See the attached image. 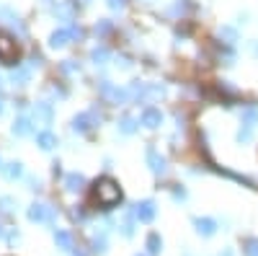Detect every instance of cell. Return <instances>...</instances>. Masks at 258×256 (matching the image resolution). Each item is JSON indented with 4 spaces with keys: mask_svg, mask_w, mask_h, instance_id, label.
Segmentation results:
<instances>
[{
    "mask_svg": "<svg viewBox=\"0 0 258 256\" xmlns=\"http://www.w3.org/2000/svg\"><path fill=\"white\" fill-rule=\"evenodd\" d=\"M126 88H129V96H132L135 104H150V101L163 98L168 93V88L163 83H140V80H132Z\"/></svg>",
    "mask_w": 258,
    "mask_h": 256,
    "instance_id": "cell-1",
    "label": "cell"
},
{
    "mask_svg": "<svg viewBox=\"0 0 258 256\" xmlns=\"http://www.w3.org/2000/svg\"><path fill=\"white\" fill-rule=\"evenodd\" d=\"M93 197H96V202H98L103 210H111L114 204L121 202V189H119L111 179H101V181L96 184V189H93Z\"/></svg>",
    "mask_w": 258,
    "mask_h": 256,
    "instance_id": "cell-2",
    "label": "cell"
},
{
    "mask_svg": "<svg viewBox=\"0 0 258 256\" xmlns=\"http://www.w3.org/2000/svg\"><path fill=\"white\" fill-rule=\"evenodd\" d=\"M98 91L106 98V104H111V106H126L129 101H132L129 88H119V85H114L111 80H98Z\"/></svg>",
    "mask_w": 258,
    "mask_h": 256,
    "instance_id": "cell-3",
    "label": "cell"
},
{
    "mask_svg": "<svg viewBox=\"0 0 258 256\" xmlns=\"http://www.w3.org/2000/svg\"><path fill=\"white\" fill-rule=\"evenodd\" d=\"M103 117L96 112V109H88V112H80V114H75L73 117V132H78V135H88L91 130H96L98 127V122H101Z\"/></svg>",
    "mask_w": 258,
    "mask_h": 256,
    "instance_id": "cell-4",
    "label": "cell"
},
{
    "mask_svg": "<svg viewBox=\"0 0 258 256\" xmlns=\"http://www.w3.org/2000/svg\"><path fill=\"white\" fill-rule=\"evenodd\" d=\"M145 163H147V168L153 171L155 176H165V174H168V158L158 150L155 145H147V150H145Z\"/></svg>",
    "mask_w": 258,
    "mask_h": 256,
    "instance_id": "cell-5",
    "label": "cell"
},
{
    "mask_svg": "<svg viewBox=\"0 0 258 256\" xmlns=\"http://www.w3.org/2000/svg\"><path fill=\"white\" fill-rule=\"evenodd\" d=\"M26 218H29L31 223H47V225H54V220H57V210L49 207V204L34 202V204L29 207V212H26Z\"/></svg>",
    "mask_w": 258,
    "mask_h": 256,
    "instance_id": "cell-6",
    "label": "cell"
},
{
    "mask_svg": "<svg viewBox=\"0 0 258 256\" xmlns=\"http://www.w3.org/2000/svg\"><path fill=\"white\" fill-rule=\"evenodd\" d=\"M163 122H165V117H163V112L158 109V106H150L147 104L145 109L140 112V124L147 127V130H160Z\"/></svg>",
    "mask_w": 258,
    "mask_h": 256,
    "instance_id": "cell-7",
    "label": "cell"
},
{
    "mask_svg": "<svg viewBox=\"0 0 258 256\" xmlns=\"http://www.w3.org/2000/svg\"><path fill=\"white\" fill-rule=\"evenodd\" d=\"M132 212H135V220L137 223H153L155 220V215H158V207H155V202L153 199H142V202H137L135 207H132Z\"/></svg>",
    "mask_w": 258,
    "mask_h": 256,
    "instance_id": "cell-8",
    "label": "cell"
},
{
    "mask_svg": "<svg viewBox=\"0 0 258 256\" xmlns=\"http://www.w3.org/2000/svg\"><path fill=\"white\" fill-rule=\"evenodd\" d=\"M31 119L41 122V124H52L54 122V106L49 101H36L31 106Z\"/></svg>",
    "mask_w": 258,
    "mask_h": 256,
    "instance_id": "cell-9",
    "label": "cell"
},
{
    "mask_svg": "<svg viewBox=\"0 0 258 256\" xmlns=\"http://www.w3.org/2000/svg\"><path fill=\"white\" fill-rule=\"evenodd\" d=\"M194 230H197V236L202 238H212L214 233H217V220L214 218H194Z\"/></svg>",
    "mask_w": 258,
    "mask_h": 256,
    "instance_id": "cell-10",
    "label": "cell"
},
{
    "mask_svg": "<svg viewBox=\"0 0 258 256\" xmlns=\"http://www.w3.org/2000/svg\"><path fill=\"white\" fill-rule=\"evenodd\" d=\"M16 60V41L0 31V62H6V65H13Z\"/></svg>",
    "mask_w": 258,
    "mask_h": 256,
    "instance_id": "cell-11",
    "label": "cell"
},
{
    "mask_svg": "<svg viewBox=\"0 0 258 256\" xmlns=\"http://www.w3.org/2000/svg\"><path fill=\"white\" fill-rule=\"evenodd\" d=\"M11 130H13L16 137H29V135H34V119H31L29 114H21V117L13 119Z\"/></svg>",
    "mask_w": 258,
    "mask_h": 256,
    "instance_id": "cell-12",
    "label": "cell"
},
{
    "mask_svg": "<svg viewBox=\"0 0 258 256\" xmlns=\"http://www.w3.org/2000/svg\"><path fill=\"white\" fill-rule=\"evenodd\" d=\"M73 41V34H70V26H62V29H54L49 34V47L52 49H62V47H68Z\"/></svg>",
    "mask_w": 258,
    "mask_h": 256,
    "instance_id": "cell-13",
    "label": "cell"
},
{
    "mask_svg": "<svg viewBox=\"0 0 258 256\" xmlns=\"http://www.w3.org/2000/svg\"><path fill=\"white\" fill-rule=\"evenodd\" d=\"M62 184H64V191H70V194H78V191L85 189V176L78 174V171H70V174H64Z\"/></svg>",
    "mask_w": 258,
    "mask_h": 256,
    "instance_id": "cell-14",
    "label": "cell"
},
{
    "mask_svg": "<svg viewBox=\"0 0 258 256\" xmlns=\"http://www.w3.org/2000/svg\"><path fill=\"white\" fill-rule=\"evenodd\" d=\"M31 65H18V68H13V73H11V83L13 85H18V88H26V85L31 83Z\"/></svg>",
    "mask_w": 258,
    "mask_h": 256,
    "instance_id": "cell-15",
    "label": "cell"
},
{
    "mask_svg": "<svg viewBox=\"0 0 258 256\" xmlns=\"http://www.w3.org/2000/svg\"><path fill=\"white\" fill-rule=\"evenodd\" d=\"M137 130H140V117L135 119V117H129V114H124V117H119V122H116V132L119 135H137Z\"/></svg>",
    "mask_w": 258,
    "mask_h": 256,
    "instance_id": "cell-16",
    "label": "cell"
},
{
    "mask_svg": "<svg viewBox=\"0 0 258 256\" xmlns=\"http://www.w3.org/2000/svg\"><path fill=\"white\" fill-rule=\"evenodd\" d=\"M36 145L41 147V150H54V147L59 145V140H57V135L52 132V130H41V132H36Z\"/></svg>",
    "mask_w": 258,
    "mask_h": 256,
    "instance_id": "cell-17",
    "label": "cell"
},
{
    "mask_svg": "<svg viewBox=\"0 0 258 256\" xmlns=\"http://www.w3.org/2000/svg\"><path fill=\"white\" fill-rule=\"evenodd\" d=\"M145 248H147V256H160L163 253V238L160 233H150V236L145 238Z\"/></svg>",
    "mask_w": 258,
    "mask_h": 256,
    "instance_id": "cell-18",
    "label": "cell"
},
{
    "mask_svg": "<svg viewBox=\"0 0 258 256\" xmlns=\"http://www.w3.org/2000/svg\"><path fill=\"white\" fill-rule=\"evenodd\" d=\"M54 243L59 251H73L75 241H73V233L70 230H54Z\"/></svg>",
    "mask_w": 258,
    "mask_h": 256,
    "instance_id": "cell-19",
    "label": "cell"
},
{
    "mask_svg": "<svg viewBox=\"0 0 258 256\" xmlns=\"http://www.w3.org/2000/svg\"><path fill=\"white\" fill-rule=\"evenodd\" d=\"M238 117H240V124L255 127V124H258V106H253V104L243 106V109L238 112Z\"/></svg>",
    "mask_w": 258,
    "mask_h": 256,
    "instance_id": "cell-20",
    "label": "cell"
},
{
    "mask_svg": "<svg viewBox=\"0 0 258 256\" xmlns=\"http://www.w3.org/2000/svg\"><path fill=\"white\" fill-rule=\"evenodd\" d=\"M0 171H3V176H6L8 181H18V179H24V163H18V161L6 163Z\"/></svg>",
    "mask_w": 258,
    "mask_h": 256,
    "instance_id": "cell-21",
    "label": "cell"
},
{
    "mask_svg": "<svg viewBox=\"0 0 258 256\" xmlns=\"http://www.w3.org/2000/svg\"><path fill=\"white\" fill-rule=\"evenodd\" d=\"M91 251H93V253H106V251H109V238H106L103 230L91 236Z\"/></svg>",
    "mask_w": 258,
    "mask_h": 256,
    "instance_id": "cell-22",
    "label": "cell"
},
{
    "mask_svg": "<svg viewBox=\"0 0 258 256\" xmlns=\"http://www.w3.org/2000/svg\"><path fill=\"white\" fill-rule=\"evenodd\" d=\"M91 60H93V65L101 68V65H106V62L111 60V49L103 47V44H101V47H93V49H91Z\"/></svg>",
    "mask_w": 258,
    "mask_h": 256,
    "instance_id": "cell-23",
    "label": "cell"
},
{
    "mask_svg": "<svg viewBox=\"0 0 258 256\" xmlns=\"http://www.w3.org/2000/svg\"><path fill=\"white\" fill-rule=\"evenodd\" d=\"M253 132H255V127L240 124V127H238V132H235V142H238V145H248V142L253 140Z\"/></svg>",
    "mask_w": 258,
    "mask_h": 256,
    "instance_id": "cell-24",
    "label": "cell"
},
{
    "mask_svg": "<svg viewBox=\"0 0 258 256\" xmlns=\"http://www.w3.org/2000/svg\"><path fill=\"white\" fill-rule=\"evenodd\" d=\"M119 230H121L124 238H132V236H135V212H132V210L124 215V223L119 225Z\"/></svg>",
    "mask_w": 258,
    "mask_h": 256,
    "instance_id": "cell-25",
    "label": "cell"
},
{
    "mask_svg": "<svg viewBox=\"0 0 258 256\" xmlns=\"http://www.w3.org/2000/svg\"><path fill=\"white\" fill-rule=\"evenodd\" d=\"M93 31H96V36H109L111 31H114V24L111 21H106V18H101V21H96V26H93Z\"/></svg>",
    "mask_w": 258,
    "mask_h": 256,
    "instance_id": "cell-26",
    "label": "cell"
},
{
    "mask_svg": "<svg viewBox=\"0 0 258 256\" xmlns=\"http://www.w3.org/2000/svg\"><path fill=\"white\" fill-rule=\"evenodd\" d=\"M18 207V202L13 197H0V215H13Z\"/></svg>",
    "mask_w": 258,
    "mask_h": 256,
    "instance_id": "cell-27",
    "label": "cell"
},
{
    "mask_svg": "<svg viewBox=\"0 0 258 256\" xmlns=\"http://www.w3.org/2000/svg\"><path fill=\"white\" fill-rule=\"evenodd\" d=\"M170 197H173V202H176V204H183V202L188 199V191H186V186L176 184V186H173V191H170Z\"/></svg>",
    "mask_w": 258,
    "mask_h": 256,
    "instance_id": "cell-28",
    "label": "cell"
},
{
    "mask_svg": "<svg viewBox=\"0 0 258 256\" xmlns=\"http://www.w3.org/2000/svg\"><path fill=\"white\" fill-rule=\"evenodd\" d=\"M59 70H62L64 75H73V73H80V65H78L75 60H64L62 65H59Z\"/></svg>",
    "mask_w": 258,
    "mask_h": 256,
    "instance_id": "cell-29",
    "label": "cell"
},
{
    "mask_svg": "<svg viewBox=\"0 0 258 256\" xmlns=\"http://www.w3.org/2000/svg\"><path fill=\"white\" fill-rule=\"evenodd\" d=\"M220 36H222V39H227V44L238 41V31H235L232 26H220Z\"/></svg>",
    "mask_w": 258,
    "mask_h": 256,
    "instance_id": "cell-30",
    "label": "cell"
},
{
    "mask_svg": "<svg viewBox=\"0 0 258 256\" xmlns=\"http://www.w3.org/2000/svg\"><path fill=\"white\" fill-rule=\"evenodd\" d=\"M243 251H245V256H258V238H248L243 243Z\"/></svg>",
    "mask_w": 258,
    "mask_h": 256,
    "instance_id": "cell-31",
    "label": "cell"
},
{
    "mask_svg": "<svg viewBox=\"0 0 258 256\" xmlns=\"http://www.w3.org/2000/svg\"><path fill=\"white\" fill-rule=\"evenodd\" d=\"M235 24H238V26H248L250 24V13L248 11H240L238 16H235Z\"/></svg>",
    "mask_w": 258,
    "mask_h": 256,
    "instance_id": "cell-32",
    "label": "cell"
},
{
    "mask_svg": "<svg viewBox=\"0 0 258 256\" xmlns=\"http://www.w3.org/2000/svg\"><path fill=\"white\" fill-rule=\"evenodd\" d=\"M106 6H109L111 11H124V6H126V0H106Z\"/></svg>",
    "mask_w": 258,
    "mask_h": 256,
    "instance_id": "cell-33",
    "label": "cell"
},
{
    "mask_svg": "<svg viewBox=\"0 0 258 256\" xmlns=\"http://www.w3.org/2000/svg\"><path fill=\"white\" fill-rule=\"evenodd\" d=\"M26 184H29V189H31V191H39V189H41V179H39V176H29V179H26Z\"/></svg>",
    "mask_w": 258,
    "mask_h": 256,
    "instance_id": "cell-34",
    "label": "cell"
},
{
    "mask_svg": "<svg viewBox=\"0 0 258 256\" xmlns=\"http://www.w3.org/2000/svg\"><path fill=\"white\" fill-rule=\"evenodd\" d=\"M116 68L119 70H129V68H132V62H129V57H119L116 60Z\"/></svg>",
    "mask_w": 258,
    "mask_h": 256,
    "instance_id": "cell-35",
    "label": "cell"
},
{
    "mask_svg": "<svg viewBox=\"0 0 258 256\" xmlns=\"http://www.w3.org/2000/svg\"><path fill=\"white\" fill-rule=\"evenodd\" d=\"M52 96H54V98H64V96H68V91L59 88V85H52Z\"/></svg>",
    "mask_w": 258,
    "mask_h": 256,
    "instance_id": "cell-36",
    "label": "cell"
},
{
    "mask_svg": "<svg viewBox=\"0 0 258 256\" xmlns=\"http://www.w3.org/2000/svg\"><path fill=\"white\" fill-rule=\"evenodd\" d=\"M245 47H248V52H250V55H255V57H258V41H253V39H250Z\"/></svg>",
    "mask_w": 258,
    "mask_h": 256,
    "instance_id": "cell-37",
    "label": "cell"
},
{
    "mask_svg": "<svg viewBox=\"0 0 258 256\" xmlns=\"http://www.w3.org/2000/svg\"><path fill=\"white\" fill-rule=\"evenodd\" d=\"M18 238H21L18 230H11V233H8V241H11V243H18Z\"/></svg>",
    "mask_w": 258,
    "mask_h": 256,
    "instance_id": "cell-38",
    "label": "cell"
},
{
    "mask_svg": "<svg viewBox=\"0 0 258 256\" xmlns=\"http://www.w3.org/2000/svg\"><path fill=\"white\" fill-rule=\"evenodd\" d=\"M70 256H88V253H85L83 248H73V251H70Z\"/></svg>",
    "mask_w": 258,
    "mask_h": 256,
    "instance_id": "cell-39",
    "label": "cell"
},
{
    "mask_svg": "<svg viewBox=\"0 0 258 256\" xmlns=\"http://www.w3.org/2000/svg\"><path fill=\"white\" fill-rule=\"evenodd\" d=\"M52 166H54V168H52V171H54V176H59V174H62V168H59V161H54Z\"/></svg>",
    "mask_w": 258,
    "mask_h": 256,
    "instance_id": "cell-40",
    "label": "cell"
},
{
    "mask_svg": "<svg viewBox=\"0 0 258 256\" xmlns=\"http://www.w3.org/2000/svg\"><path fill=\"white\" fill-rule=\"evenodd\" d=\"M220 256H235V253H232V248H225V251H222Z\"/></svg>",
    "mask_w": 258,
    "mask_h": 256,
    "instance_id": "cell-41",
    "label": "cell"
},
{
    "mask_svg": "<svg viewBox=\"0 0 258 256\" xmlns=\"http://www.w3.org/2000/svg\"><path fill=\"white\" fill-rule=\"evenodd\" d=\"M3 112H6V109H3V101H0V117H3Z\"/></svg>",
    "mask_w": 258,
    "mask_h": 256,
    "instance_id": "cell-42",
    "label": "cell"
},
{
    "mask_svg": "<svg viewBox=\"0 0 258 256\" xmlns=\"http://www.w3.org/2000/svg\"><path fill=\"white\" fill-rule=\"evenodd\" d=\"M83 3H85V6H88V3H91V0H83Z\"/></svg>",
    "mask_w": 258,
    "mask_h": 256,
    "instance_id": "cell-43",
    "label": "cell"
},
{
    "mask_svg": "<svg viewBox=\"0 0 258 256\" xmlns=\"http://www.w3.org/2000/svg\"><path fill=\"white\" fill-rule=\"evenodd\" d=\"M0 91H3V80H0Z\"/></svg>",
    "mask_w": 258,
    "mask_h": 256,
    "instance_id": "cell-44",
    "label": "cell"
},
{
    "mask_svg": "<svg viewBox=\"0 0 258 256\" xmlns=\"http://www.w3.org/2000/svg\"><path fill=\"white\" fill-rule=\"evenodd\" d=\"M0 238H3V228H0Z\"/></svg>",
    "mask_w": 258,
    "mask_h": 256,
    "instance_id": "cell-45",
    "label": "cell"
},
{
    "mask_svg": "<svg viewBox=\"0 0 258 256\" xmlns=\"http://www.w3.org/2000/svg\"><path fill=\"white\" fill-rule=\"evenodd\" d=\"M0 168H3V161H0Z\"/></svg>",
    "mask_w": 258,
    "mask_h": 256,
    "instance_id": "cell-46",
    "label": "cell"
},
{
    "mask_svg": "<svg viewBox=\"0 0 258 256\" xmlns=\"http://www.w3.org/2000/svg\"><path fill=\"white\" fill-rule=\"evenodd\" d=\"M135 256H140V253H135Z\"/></svg>",
    "mask_w": 258,
    "mask_h": 256,
    "instance_id": "cell-47",
    "label": "cell"
}]
</instances>
